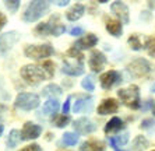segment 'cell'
I'll return each instance as SVG.
<instances>
[{"label": "cell", "mask_w": 155, "mask_h": 151, "mask_svg": "<svg viewBox=\"0 0 155 151\" xmlns=\"http://www.w3.org/2000/svg\"><path fill=\"white\" fill-rule=\"evenodd\" d=\"M49 8V3L48 2H42V0H36V2H31L27 7L25 13H24V21L27 22H34L38 18H41Z\"/></svg>", "instance_id": "cell-1"}, {"label": "cell", "mask_w": 155, "mask_h": 151, "mask_svg": "<svg viewBox=\"0 0 155 151\" xmlns=\"http://www.w3.org/2000/svg\"><path fill=\"white\" fill-rule=\"evenodd\" d=\"M21 76H22V79L25 80L28 84H31V86L39 84L41 81L46 77L43 69L39 67V66H35V65L24 66V67L21 69Z\"/></svg>", "instance_id": "cell-2"}, {"label": "cell", "mask_w": 155, "mask_h": 151, "mask_svg": "<svg viewBox=\"0 0 155 151\" xmlns=\"http://www.w3.org/2000/svg\"><path fill=\"white\" fill-rule=\"evenodd\" d=\"M117 95L129 108L137 109L140 106V91L137 86H130L129 88H123L117 92Z\"/></svg>", "instance_id": "cell-3"}, {"label": "cell", "mask_w": 155, "mask_h": 151, "mask_svg": "<svg viewBox=\"0 0 155 151\" xmlns=\"http://www.w3.org/2000/svg\"><path fill=\"white\" fill-rule=\"evenodd\" d=\"M53 21H54V17H52L48 22H42V24L38 25L35 29L36 35H39V36H42V35H54V36L61 35V34L66 31V27L61 25L60 22L53 24Z\"/></svg>", "instance_id": "cell-4"}, {"label": "cell", "mask_w": 155, "mask_h": 151, "mask_svg": "<svg viewBox=\"0 0 155 151\" xmlns=\"http://www.w3.org/2000/svg\"><path fill=\"white\" fill-rule=\"evenodd\" d=\"M53 53V48L49 43L45 45H28L25 48V56L29 59H43V58H49Z\"/></svg>", "instance_id": "cell-5"}, {"label": "cell", "mask_w": 155, "mask_h": 151, "mask_svg": "<svg viewBox=\"0 0 155 151\" xmlns=\"http://www.w3.org/2000/svg\"><path fill=\"white\" fill-rule=\"evenodd\" d=\"M39 105V97L36 94L31 92H22L15 98V106L24 111H31L35 109Z\"/></svg>", "instance_id": "cell-6"}, {"label": "cell", "mask_w": 155, "mask_h": 151, "mask_svg": "<svg viewBox=\"0 0 155 151\" xmlns=\"http://www.w3.org/2000/svg\"><path fill=\"white\" fill-rule=\"evenodd\" d=\"M127 69H129L130 74L134 76V77H143V76L150 73L151 66H150V63H148L147 60H144V59H136L134 62L130 63Z\"/></svg>", "instance_id": "cell-7"}, {"label": "cell", "mask_w": 155, "mask_h": 151, "mask_svg": "<svg viewBox=\"0 0 155 151\" xmlns=\"http://www.w3.org/2000/svg\"><path fill=\"white\" fill-rule=\"evenodd\" d=\"M41 132H42V127L32 122H27L22 127L21 132V140H32L36 137L41 136Z\"/></svg>", "instance_id": "cell-8"}, {"label": "cell", "mask_w": 155, "mask_h": 151, "mask_svg": "<svg viewBox=\"0 0 155 151\" xmlns=\"http://www.w3.org/2000/svg\"><path fill=\"white\" fill-rule=\"evenodd\" d=\"M120 79H122V77H120V74L117 72L109 70V72L104 73V74L101 76V86L105 90H109V88H112L115 84L119 83Z\"/></svg>", "instance_id": "cell-9"}, {"label": "cell", "mask_w": 155, "mask_h": 151, "mask_svg": "<svg viewBox=\"0 0 155 151\" xmlns=\"http://www.w3.org/2000/svg\"><path fill=\"white\" fill-rule=\"evenodd\" d=\"M18 38H20V35L15 31H11V32H6L3 35H0V52H7L18 41Z\"/></svg>", "instance_id": "cell-10"}, {"label": "cell", "mask_w": 155, "mask_h": 151, "mask_svg": "<svg viewBox=\"0 0 155 151\" xmlns=\"http://www.w3.org/2000/svg\"><path fill=\"white\" fill-rule=\"evenodd\" d=\"M105 62H106V58H105V55L99 50H94L90 56V67L92 72L98 73L101 72L102 67H104Z\"/></svg>", "instance_id": "cell-11"}, {"label": "cell", "mask_w": 155, "mask_h": 151, "mask_svg": "<svg viewBox=\"0 0 155 151\" xmlns=\"http://www.w3.org/2000/svg\"><path fill=\"white\" fill-rule=\"evenodd\" d=\"M119 109V102L113 98L104 99L102 104L98 106V113L99 115H109V113H115Z\"/></svg>", "instance_id": "cell-12"}, {"label": "cell", "mask_w": 155, "mask_h": 151, "mask_svg": "<svg viewBox=\"0 0 155 151\" xmlns=\"http://www.w3.org/2000/svg\"><path fill=\"white\" fill-rule=\"evenodd\" d=\"M110 10L122 20V22H124V24L129 22V7H127L124 3H122V2H115V3L110 4Z\"/></svg>", "instance_id": "cell-13"}, {"label": "cell", "mask_w": 155, "mask_h": 151, "mask_svg": "<svg viewBox=\"0 0 155 151\" xmlns=\"http://www.w3.org/2000/svg\"><path fill=\"white\" fill-rule=\"evenodd\" d=\"M74 129L81 134H88V133H92L97 127H95V125L91 122L90 119L81 118V119H78V120H76V123H74Z\"/></svg>", "instance_id": "cell-14"}, {"label": "cell", "mask_w": 155, "mask_h": 151, "mask_svg": "<svg viewBox=\"0 0 155 151\" xmlns=\"http://www.w3.org/2000/svg\"><path fill=\"white\" fill-rule=\"evenodd\" d=\"M92 106H94L92 98L83 97L74 102V112L76 113H87V112H90L92 109Z\"/></svg>", "instance_id": "cell-15"}, {"label": "cell", "mask_w": 155, "mask_h": 151, "mask_svg": "<svg viewBox=\"0 0 155 151\" xmlns=\"http://www.w3.org/2000/svg\"><path fill=\"white\" fill-rule=\"evenodd\" d=\"M98 42V38L94 35V34H88V35L83 36L81 39H78L76 43H74V48L76 49H88V48L95 46Z\"/></svg>", "instance_id": "cell-16"}, {"label": "cell", "mask_w": 155, "mask_h": 151, "mask_svg": "<svg viewBox=\"0 0 155 151\" xmlns=\"http://www.w3.org/2000/svg\"><path fill=\"white\" fill-rule=\"evenodd\" d=\"M63 72L69 76H80L84 73V66H83V63L77 65V63L64 62V65H63Z\"/></svg>", "instance_id": "cell-17"}, {"label": "cell", "mask_w": 155, "mask_h": 151, "mask_svg": "<svg viewBox=\"0 0 155 151\" xmlns=\"http://www.w3.org/2000/svg\"><path fill=\"white\" fill-rule=\"evenodd\" d=\"M84 11H85V8H84L83 4H74L71 8L69 10V13H67V20H70V21H77L78 18L83 17Z\"/></svg>", "instance_id": "cell-18"}, {"label": "cell", "mask_w": 155, "mask_h": 151, "mask_svg": "<svg viewBox=\"0 0 155 151\" xmlns=\"http://www.w3.org/2000/svg\"><path fill=\"white\" fill-rule=\"evenodd\" d=\"M123 127H124V125H123L122 119L113 118L108 122V125L105 126V133L109 134V133H113V132H119V130H122Z\"/></svg>", "instance_id": "cell-19"}, {"label": "cell", "mask_w": 155, "mask_h": 151, "mask_svg": "<svg viewBox=\"0 0 155 151\" xmlns=\"http://www.w3.org/2000/svg\"><path fill=\"white\" fill-rule=\"evenodd\" d=\"M106 29L113 36H119L122 34V22L117 20H108L106 21Z\"/></svg>", "instance_id": "cell-20"}, {"label": "cell", "mask_w": 155, "mask_h": 151, "mask_svg": "<svg viewBox=\"0 0 155 151\" xmlns=\"http://www.w3.org/2000/svg\"><path fill=\"white\" fill-rule=\"evenodd\" d=\"M58 111H59V101L49 99L43 105L42 113L43 115H53V113H58Z\"/></svg>", "instance_id": "cell-21"}, {"label": "cell", "mask_w": 155, "mask_h": 151, "mask_svg": "<svg viewBox=\"0 0 155 151\" xmlns=\"http://www.w3.org/2000/svg\"><path fill=\"white\" fill-rule=\"evenodd\" d=\"M109 141H110V146H112L115 150H117L120 146H124V144L129 141V133H123V134H119V136L110 137Z\"/></svg>", "instance_id": "cell-22"}, {"label": "cell", "mask_w": 155, "mask_h": 151, "mask_svg": "<svg viewBox=\"0 0 155 151\" xmlns=\"http://www.w3.org/2000/svg\"><path fill=\"white\" fill-rule=\"evenodd\" d=\"M148 147V140L144 136H137L133 141V150L134 151H144Z\"/></svg>", "instance_id": "cell-23"}, {"label": "cell", "mask_w": 155, "mask_h": 151, "mask_svg": "<svg viewBox=\"0 0 155 151\" xmlns=\"http://www.w3.org/2000/svg\"><path fill=\"white\" fill-rule=\"evenodd\" d=\"M61 94L60 87L56 86V84H49L43 88V95L45 97H59Z\"/></svg>", "instance_id": "cell-24"}, {"label": "cell", "mask_w": 155, "mask_h": 151, "mask_svg": "<svg viewBox=\"0 0 155 151\" xmlns=\"http://www.w3.org/2000/svg\"><path fill=\"white\" fill-rule=\"evenodd\" d=\"M20 141H21V133H20L18 130H11L10 134H8V139H7L8 147H10V148L15 147Z\"/></svg>", "instance_id": "cell-25"}, {"label": "cell", "mask_w": 155, "mask_h": 151, "mask_svg": "<svg viewBox=\"0 0 155 151\" xmlns=\"http://www.w3.org/2000/svg\"><path fill=\"white\" fill-rule=\"evenodd\" d=\"M41 67L43 69V72H45L46 77H49V79H52V77H53V74H54V65H53V62H51V60L43 62V65L41 66Z\"/></svg>", "instance_id": "cell-26"}, {"label": "cell", "mask_w": 155, "mask_h": 151, "mask_svg": "<svg viewBox=\"0 0 155 151\" xmlns=\"http://www.w3.org/2000/svg\"><path fill=\"white\" fill-rule=\"evenodd\" d=\"M81 86H83V88L84 90H87V91H94V88H95L94 77H91V76L85 77V79L81 81Z\"/></svg>", "instance_id": "cell-27"}, {"label": "cell", "mask_w": 155, "mask_h": 151, "mask_svg": "<svg viewBox=\"0 0 155 151\" xmlns=\"http://www.w3.org/2000/svg\"><path fill=\"white\" fill-rule=\"evenodd\" d=\"M88 151H105V144L102 141H90L88 143Z\"/></svg>", "instance_id": "cell-28"}, {"label": "cell", "mask_w": 155, "mask_h": 151, "mask_svg": "<svg viewBox=\"0 0 155 151\" xmlns=\"http://www.w3.org/2000/svg\"><path fill=\"white\" fill-rule=\"evenodd\" d=\"M63 141L66 144H69V146H74L78 141V136L74 133H66V134H63Z\"/></svg>", "instance_id": "cell-29"}, {"label": "cell", "mask_w": 155, "mask_h": 151, "mask_svg": "<svg viewBox=\"0 0 155 151\" xmlns=\"http://www.w3.org/2000/svg\"><path fill=\"white\" fill-rule=\"evenodd\" d=\"M69 122H70V118L67 115H60L53 120V123L58 126V127H64V126H67Z\"/></svg>", "instance_id": "cell-30"}, {"label": "cell", "mask_w": 155, "mask_h": 151, "mask_svg": "<svg viewBox=\"0 0 155 151\" xmlns=\"http://www.w3.org/2000/svg\"><path fill=\"white\" fill-rule=\"evenodd\" d=\"M129 45L131 46V49H134V50H140L141 46H143L137 35H131V36H130V38H129Z\"/></svg>", "instance_id": "cell-31"}, {"label": "cell", "mask_w": 155, "mask_h": 151, "mask_svg": "<svg viewBox=\"0 0 155 151\" xmlns=\"http://www.w3.org/2000/svg\"><path fill=\"white\" fill-rule=\"evenodd\" d=\"M4 4H6V7H7L10 11H13V13L17 11V8L20 7V2H18V0H7Z\"/></svg>", "instance_id": "cell-32"}, {"label": "cell", "mask_w": 155, "mask_h": 151, "mask_svg": "<svg viewBox=\"0 0 155 151\" xmlns=\"http://www.w3.org/2000/svg\"><path fill=\"white\" fill-rule=\"evenodd\" d=\"M147 49H148V52H150V55L155 56V38H152V39L148 41V43H147Z\"/></svg>", "instance_id": "cell-33"}, {"label": "cell", "mask_w": 155, "mask_h": 151, "mask_svg": "<svg viewBox=\"0 0 155 151\" xmlns=\"http://www.w3.org/2000/svg\"><path fill=\"white\" fill-rule=\"evenodd\" d=\"M20 151H41V147L38 144H31V146H27V147L21 148Z\"/></svg>", "instance_id": "cell-34"}, {"label": "cell", "mask_w": 155, "mask_h": 151, "mask_svg": "<svg viewBox=\"0 0 155 151\" xmlns=\"http://www.w3.org/2000/svg\"><path fill=\"white\" fill-rule=\"evenodd\" d=\"M70 101H71V97L67 98V101H66L64 105H63V113H69L70 112Z\"/></svg>", "instance_id": "cell-35"}, {"label": "cell", "mask_w": 155, "mask_h": 151, "mask_svg": "<svg viewBox=\"0 0 155 151\" xmlns=\"http://www.w3.org/2000/svg\"><path fill=\"white\" fill-rule=\"evenodd\" d=\"M70 34H71V35H81V34H83V28H80V27H76V28H73L71 31H70Z\"/></svg>", "instance_id": "cell-36"}, {"label": "cell", "mask_w": 155, "mask_h": 151, "mask_svg": "<svg viewBox=\"0 0 155 151\" xmlns=\"http://www.w3.org/2000/svg\"><path fill=\"white\" fill-rule=\"evenodd\" d=\"M6 22H7V18H6V15H4L3 13H0V29H2L4 25H6Z\"/></svg>", "instance_id": "cell-37"}, {"label": "cell", "mask_w": 155, "mask_h": 151, "mask_svg": "<svg viewBox=\"0 0 155 151\" xmlns=\"http://www.w3.org/2000/svg\"><path fill=\"white\" fill-rule=\"evenodd\" d=\"M151 125H152V120H144L143 125H141V127L144 129V127H148V126H151Z\"/></svg>", "instance_id": "cell-38"}, {"label": "cell", "mask_w": 155, "mask_h": 151, "mask_svg": "<svg viewBox=\"0 0 155 151\" xmlns=\"http://www.w3.org/2000/svg\"><path fill=\"white\" fill-rule=\"evenodd\" d=\"M56 4L63 7V6H67V4H69V2H67V0H60V2H56Z\"/></svg>", "instance_id": "cell-39"}, {"label": "cell", "mask_w": 155, "mask_h": 151, "mask_svg": "<svg viewBox=\"0 0 155 151\" xmlns=\"http://www.w3.org/2000/svg\"><path fill=\"white\" fill-rule=\"evenodd\" d=\"M2 132H3V125H2V122H0V134H2Z\"/></svg>", "instance_id": "cell-40"}, {"label": "cell", "mask_w": 155, "mask_h": 151, "mask_svg": "<svg viewBox=\"0 0 155 151\" xmlns=\"http://www.w3.org/2000/svg\"><path fill=\"white\" fill-rule=\"evenodd\" d=\"M151 90H152V91H154V92H155V84H154V86L151 87Z\"/></svg>", "instance_id": "cell-41"}, {"label": "cell", "mask_w": 155, "mask_h": 151, "mask_svg": "<svg viewBox=\"0 0 155 151\" xmlns=\"http://www.w3.org/2000/svg\"><path fill=\"white\" fill-rule=\"evenodd\" d=\"M154 113H155V106H154Z\"/></svg>", "instance_id": "cell-42"}, {"label": "cell", "mask_w": 155, "mask_h": 151, "mask_svg": "<svg viewBox=\"0 0 155 151\" xmlns=\"http://www.w3.org/2000/svg\"><path fill=\"white\" fill-rule=\"evenodd\" d=\"M115 151H120V150H115Z\"/></svg>", "instance_id": "cell-43"}]
</instances>
